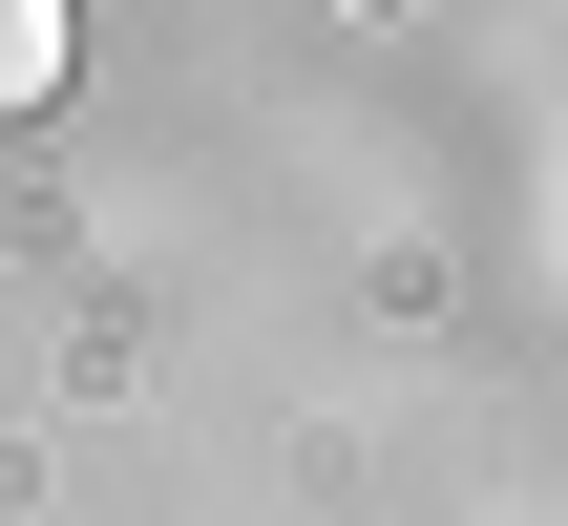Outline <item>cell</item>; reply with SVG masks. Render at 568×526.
I'll return each mask as SVG.
<instances>
[{
	"label": "cell",
	"instance_id": "obj_1",
	"mask_svg": "<svg viewBox=\"0 0 568 526\" xmlns=\"http://www.w3.org/2000/svg\"><path fill=\"white\" fill-rule=\"evenodd\" d=\"M42 84H63V0H0V127H21Z\"/></svg>",
	"mask_w": 568,
	"mask_h": 526
}]
</instances>
